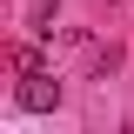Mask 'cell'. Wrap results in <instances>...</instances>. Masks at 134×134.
<instances>
[{
	"label": "cell",
	"instance_id": "6da1fadb",
	"mask_svg": "<svg viewBox=\"0 0 134 134\" xmlns=\"http://www.w3.org/2000/svg\"><path fill=\"white\" fill-rule=\"evenodd\" d=\"M54 100H60V81H47L40 67H27V81H20V107L40 114V107H54Z\"/></svg>",
	"mask_w": 134,
	"mask_h": 134
}]
</instances>
